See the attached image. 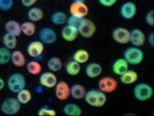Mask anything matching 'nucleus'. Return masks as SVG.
Returning a JSON list of instances; mask_svg holds the SVG:
<instances>
[{"instance_id":"1","label":"nucleus","mask_w":154,"mask_h":116,"mask_svg":"<svg viewBox=\"0 0 154 116\" xmlns=\"http://www.w3.org/2000/svg\"><path fill=\"white\" fill-rule=\"evenodd\" d=\"M83 100L85 103L91 107L101 108L104 107L107 103V95L105 93L101 92L100 90H86Z\"/></svg>"},{"instance_id":"2","label":"nucleus","mask_w":154,"mask_h":116,"mask_svg":"<svg viewBox=\"0 0 154 116\" xmlns=\"http://www.w3.org/2000/svg\"><path fill=\"white\" fill-rule=\"evenodd\" d=\"M133 95L139 102H147L153 97V88L151 85L145 82L137 83L134 86Z\"/></svg>"},{"instance_id":"3","label":"nucleus","mask_w":154,"mask_h":116,"mask_svg":"<svg viewBox=\"0 0 154 116\" xmlns=\"http://www.w3.org/2000/svg\"><path fill=\"white\" fill-rule=\"evenodd\" d=\"M145 53L140 47L137 46H131L128 47L123 53V59L128 62V65L131 66H138L144 61Z\"/></svg>"},{"instance_id":"4","label":"nucleus","mask_w":154,"mask_h":116,"mask_svg":"<svg viewBox=\"0 0 154 116\" xmlns=\"http://www.w3.org/2000/svg\"><path fill=\"white\" fill-rule=\"evenodd\" d=\"M22 104L19 102V100L14 97L6 98L5 100L2 101L1 105H0V110L3 114L11 116L16 115L21 111Z\"/></svg>"},{"instance_id":"5","label":"nucleus","mask_w":154,"mask_h":116,"mask_svg":"<svg viewBox=\"0 0 154 116\" xmlns=\"http://www.w3.org/2000/svg\"><path fill=\"white\" fill-rule=\"evenodd\" d=\"M26 78L22 73H14L8 77L6 85L8 90L14 93H18L20 90L26 87Z\"/></svg>"},{"instance_id":"6","label":"nucleus","mask_w":154,"mask_h":116,"mask_svg":"<svg viewBox=\"0 0 154 116\" xmlns=\"http://www.w3.org/2000/svg\"><path fill=\"white\" fill-rule=\"evenodd\" d=\"M78 33L80 36H82L83 38H91L97 32V26L96 24L91 21V19L88 18H83L81 19L80 23H79L78 27Z\"/></svg>"},{"instance_id":"7","label":"nucleus","mask_w":154,"mask_h":116,"mask_svg":"<svg viewBox=\"0 0 154 116\" xmlns=\"http://www.w3.org/2000/svg\"><path fill=\"white\" fill-rule=\"evenodd\" d=\"M98 87L101 92L105 93L106 95L112 93L118 88V81L112 76H104L99 80Z\"/></svg>"},{"instance_id":"8","label":"nucleus","mask_w":154,"mask_h":116,"mask_svg":"<svg viewBox=\"0 0 154 116\" xmlns=\"http://www.w3.org/2000/svg\"><path fill=\"white\" fill-rule=\"evenodd\" d=\"M69 12H70L71 17L78 18V19H83L88 16L89 8L85 2L73 1L70 4V7H69Z\"/></svg>"},{"instance_id":"9","label":"nucleus","mask_w":154,"mask_h":116,"mask_svg":"<svg viewBox=\"0 0 154 116\" xmlns=\"http://www.w3.org/2000/svg\"><path fill=\"white\" fill-rule=\"evenodd\" d=\"M111 36H112V39L116 43L125 45V44L130 43L131 31L126 28H123V27H117L112 31Z\"/></svg>"},{"instance_id":"10","label":"nucleus","mask_w":154,"mask_h":116,"mask_svg":"<svg viewBox=\"0 0 154 116\" xmlns=\"http://www.w3.org/2000/svg\"><path fill=\"white\" fill-rule=\"evenodd\" d=\"M44 51V44L40 40L31 41L28 46H27V53L29 56L35 59V60H40L42 59V55Z\"/></svg>"},{"instance_id":"11","label":"nucleus","mask_w":154,"mask_h":116,"mask_svg":"<svg viewBox=\"0 0 154 116\" xmlns=\"http://www.w3.org/2000/svg\"><path fill=\"white\" fill-rule=\"evenodd\" d=\"M54 95L56 98L61 102L67 101L70 96V85L66 81H58L56 86H54Z\"/></svg>"},{"instance_id":"12","label":"nucleus","mask_w":154,"mask_h":116,"mask_svg":"<svg viewBox=\"0 0 154 116\" xmlns=\"http://www.w3.org/2000/svg\"><path fill=\"white\" fill-rule=\"evenodd\" d=\"M137 11H138V8H137L136 3H134L133 1L123 2L119 8V14L121 18L125 20H133L136 17Z\"/></svg>"},{"instance_id":"13","label":"nucleus","mask_w":154,"mask_h":116,"mask_svg":"<svg viewBox=\"0 0 154 116\" xmlns=\"http://www.w3.org/2000/svg\"><path fill=\"white\" fill-rule=\"evenodd\" d=\"M39 40L43 44H54L58 39L57 32L53 28H48V27H44L39 30L38 33Z\"/></svg>"},{"instance_id":"14","label":"nucleus","mask_w":154,"mask_h":116,"mask_svg":"<svg viewBox=\"0 0 154 116\" xmlns=\"http://www.w3.org/2000/svg\"><path fill=\"white\" fill-rule=\"evenodd\" d=\"M58 82L57 75L51 71H46V72H41L39 74V83L41 86L46 88H54Z\"/></svg>"},{"instance_id":"15","label":"nucleus","mask_w":154,"mask_h":116,"mask_svg":"<svg viewBox=\"0 0 154 116\" xmlns=\"http://www.w3.org/2000/svg\"><path fill=\"white\" fill-rule=\"evenodd\" d=\"M147 37H146L145 33L141 30V29H133L131 31V39L130 43L133 44V46H137V47H141L145 44Z\"/></svg>"},{"instance_id":"16","label":"nucleus","mask_w":154,"mask_h":116,"mask_svg":"<svg viewBox=\"0 0 154 116\" xmlns=\"http://www.w3.org/2000/svg\"><path fill=\"white\" fill-rule=\"evenodd\" d=\"M78 29L74 26L67 24L66 26L63 27L61 31V36L67 42H73L74 40H76L77 37H78Z\"/></svg>"},{"instance_id":"17","label":"nucleus","mask_w":154,"mask_h":116,"mask_svg":"<svg viewBox=\"0 0 154 116\" xmlns=\"http://www.w3.org/2000/svg\"><path fill=\"white\" fill-rule=\"evenodd\" d=\"M84 72H85V75L88 76V78L95 79V78H98L102 74V72H103V67H102L99 63L93 62V63L88 64Z\"/></svg>"},{"instance_id":"18","label":"nucleus","mask_w":154,"mask_h":116,"mask_svg":"<svg viewBox=\"0 0 154 116\" xmlns=\"http://www.w3.org/2000/svg\"><path fill=\"white\" fill-rule=\"evenodd\" d=\"M139 79V74L135 70H126L125 73L119 75V80L125 85H131L136 83Z\"/></svg>"},{"instance_id":"19","label":"nucleus","mask_w":154,"mask_h":116,"mask_svg":"<svg viewBox=\"0 0 154 116\" xmlns=\"http://www.w3.org/2000/svg\"><path fill=\"white\" fill-rule=\"evenodd\" d=\"M130 65L128 64L123 58H120V59H117L113 62L112 64V72L115 74V75H121L122 73H125L126 70H128Z\"/></svg>"},{"instance_id":"20","label":"nucleus","mask_w":154,"mask_h":116,"mask_svg":"<svg viewBox=\"0 0 154 116\" xmlns=\"http://www.w3.org/2000/svg\"><path fill=\"white\" fill-rule=\"evenodd\" d=\"M4 29L7 33H11L12 35L19 37L22 35V29H21V24L16 20H9L4 24Z\"/></svg>"},{"instance_id":"21","label":"nucleus","mask_w":154,"mask_h":116,"mask_svg":"<svg viewBox=\"0 0 154 116\" xmlns=\"http://www.w3.org/2000/svg\"><path fill=\"white\" fill-rule=\"evenodd\" d=\"M11 62L12 63V65H14L18 68L25 67V65L27 64L26 56L21 50H14L11 53Z\"/></svg>"},{"instance_id":"22","label":"nucleus","mask_w":154,"mask_h":116,"mask_svg":"<svg viewBox=\"0 0 154 116\" xmlns=\"http://www.w3.org/2000/svg\"><path fill=\"white\" fill-rule=\"evenodd\" d=\"M86 90L82 84L74 83L70 86V96L74 100H82L85 96Z\"/></svg>"},{"instance_id":"23","label":"nucleus","mask_w":154,"mask_h":116,"mask_svg":"<svg viewBox=\"0 0 154 116\" xmlns=\"http://www.w3.org/2000/svg\"><path fill=\"white\" fill-rule=\"evenodd\" d=\"M27 17H28L29 21L33 22V23H37L40 22L42 19L44 18V12L39 7H30V9L27 12Z\"/></svg>"},{"instance_id":"24","label":"nucleus","mask_w":154,"mask_h":116,"mask_svg":"<svg viewBox=\"0 0 154 116\" xmlns=\"http://www.w3.org/2000/svg\"><path fill=\"white\" fill-rule=\"evenodd\" d=\"M2 43H3L4 47L12 50V49H14L17 47V45H18V37L6 32L3 35V37H2Z\"/></svg>"},{"instance_id":"25","label":"nucleus","mask_w":154,"mask_h":116,"mask_svg":"<svg viewBox=\"0 0 154 116\" xmlns=\"http://www.w3.org/2000/svg\"><path fill=\"white\" fill-rule=\"evenodd\" d=\"M89 56H91V55H89V53L86 49L80 48V49H77L75 53H74L73 56H72V60H74L81 65V64L88 63L89 60Z\"/></svg>"},{"instance_id":"26","label":"nucleus","mask_w":154,"mask_h":116,"mask_svg":"<svg viewBox=\"0 0 154 116\" xmlns=\"http://www.w3.org/2000/svg\"><path fill=\"white\" fill-rule=\"evenodd\" d=\"M64 113L68 116H80L82 114V109L77 104L74 103H68L64 106Z\"/></svg>"},{"instance_id":"27","label":"nucleus","mask_w":154,"mask_h":116,"mask_svg":"<svg viewBox=\"0 0 154 116\" xmlns=\"http://www.w3.org/2000/svg\"><path fill=\"white\" fill-rule=\"evenodd\" d=\"M66 73L70 76H77L81 72V65L74 60L69 61L65 66Z\"/></svg>"},{"instance_id":"28","label":"nucleus","mask_w":154,"mask_h":116,"mask_svg":"<svg viewBox=\"0 0 154 116\" xmlns=\"http://www.w3.org/2000/svg\"><path fill=\"white\" fill-rule=\"evenodd\" d=\"M26 69H27V72L34 76L39 75L42 72V66L37 60H32L28 62L26 64Z\"/></svg>"},{"instance_id":"29","label":"nucleus","mask_w":154,"mask_h":116,"mask_svg":"<svg viewBox=\"0 0 154 116\" xmlns=\"http://www.w3.org/2000/svg\"><path fill=\"white\" fill-rule=\"evenodd\" d=\"M67 20H68V16H67L66 12L58 11H54L51 17V21L54 25H66L67 24Z\"/></svg>"},{"instance_id":"30","label":"nucleus","mask_w":154,"mask_h":116,"mask_svg":"<svg viewBox=\"0 0 154 116\" xmlns=\"http://www.w3.org/2000/svg\"><path fill=\"white\" fill-rule=\"evenodd\" d=\"M48 71H51L54 73L59 72L63 68V62L59 56H53L48 61Z\"/></svg>"},{"instance_id":"31","label":"nucleus","mask_w":154,"mask_h":116,"mask_svg":"<svg viewBox=\"0 0 154 116\" xmlns=\"http://www.w3.org/2000/svg\"><path fill=\"white\" fill-rule=\"evenodd\" d=\"M21 29H22V34H24L25 36L31 37L36 33V26L35 23L31 21L24 22L23 24H21Z\"/></svg>"},{"instance_id":"32","label":"nucleus","mask_w":154,"mask_h":116,"mask_svg":"<svg viewBox=\"0 0 154 116\" xmlns=\"http://www.w3.org/2000/svg\"><path fill=\"white\" fill-rule=\"evenodd\" d=\"M17 99L19 100V102L22 105H27L31 102L32 100V93L30 92L28 88H23L22 90L17 93Z\"/></svg>"},{"instance_id":"33","label":"nucleus","mask_w":154,"mask_h":116,"mask_svg":"<svg viewBox=\"0 0 154 116\" xmlns=\"http://www.w3.org/2000/svg\"><path fill=\"white\" fill-rule=\"evenodd\" d=\"M11 49L4 47H0V65H6L11 62Z\"/></svg>"},{"instance_id":"34","label":"nucleus","mask_w":154,"mask_h":116,"mask_svg":"<svg viewBox=\"0 0 154 116\" xmlns=\"http://www.w3.org/2000/svg\"><path fill=\"white\" fill-rule=\"evenodd\" d=\"M37 114L39 116H56L57 112H56V110L51 109V108L42 107L37 111Z\"/></svg>"},{"instance_id":"35","label":"nucleus","mask_w":154,"mask_h":116,"mask_svg":"<svg viewBox=\"0 0 154 116\" xmlns=\"http://www.w3.org/2000/svg\"><path fill=\"white\" fill-rule=\"evenodd\" d=\"M14 7V0H0V11H8Z\"/></svg>"},{"instance_id":"36","label":"nucleus","mask_w":154,"mask_h":116,"mask_svg":"<svg viewBox=\"0 0 154 116\" xmlns=\"http://www.w3.org/2000/svg\"><path fill=\"white\" fill-rule=\"evenodd\" d=\"M145 22L148 26H150V27L154 26V11L153 9H151V11H149L147 12V14H146V17H145Z\"/></svg>"},{"instance_id":"37","label":"nucleus","mask_w":154,"mask_h":116,"mask_svg":"<svg viewBox=\"0 0 154 116\" xmlns=\"http://www.w3.org/2000/svg\"><path fill=\"white\" fill-rule=\"evenodd\" d=\"M98 2L104 7H112L116 4L117 0H98Z\"/></svg>"},{"instance_id":"38","label":"nucleus","mask_w":154,"mask_h":116,"mask_svg":"<svg viewBox=\"0 0 154 116\" xmlns=\"http://www.w3.org/2000/svg\"><path fill=\"white\" fill-rule=\"evenodd\" d=\"M81 19H78V18H74V17H68V20H67V24L68 25H71V26H74V27H78L79 23H80Z\"/></svg>"},{"instance_id":"39","label":"nucleus","mask_w":154,"mask_h":116,"mask_svg":"<svg viewBox=\"0 0 154 116\" xmlns=\"http://www.w3.org/2000/svg\"><path fill=\"white\" fill-rule=\"evenodd\" d=\"M38 1V0H21L22 4H23V6L25 7H32L34 6V4H36V2Z\"/></svg>"},{"instance_id":"40","label":"nucleus","mask_w":154,"mask_h":116,"mask_svg":"<svg viewBox=\"0 0 154 116\" xmlns=\"http://www.w3.org/2000/svg\"><path fill=\"white\" fill-rule=\"evenodd\" d=\"M148 43L150 44L151 47H154V33L151 32L148 35Z\"/></svg>"},{"instance_id":"41","label":"nucleus","mask_w":154,"mask_h":116,"mask_svg":"<svg viewBox=\"0 0 154 116\" xmlns=\"http://www.w3.org/2000/svg\"><path fill=\"white\" fill-rule=\"evenodd\" d=\"M5 84H6V82L4 81L2 78H0V90H2L4 88V86H5Z\"/></svg>"},{"instance_id":"42","label":"nucleus","mask_w":154,"mask_h":116,"mask_svg":"<svg viewBox=\"0 0 154 116\" xmlns=\"http://www.w3.org/2000/svg\"><path fill=\"white\" fill-rule=\"evenodd\" d=\"M74 1H77V2H84L85 0H74Z\"/></svg>"},{"instance_id":"43","label":"nucleus","mask_w":154,"mask_h":116,"mask_svg":"<svg viewBox=\"0 0 154 116\" xmlns=\"http://www.w3.org/2000/svg\"><path fill=\"white\" fill-rule=\"evenodd\" d=\"M0 21H1V20H0Z\"/></svg>"}]
</instances>
